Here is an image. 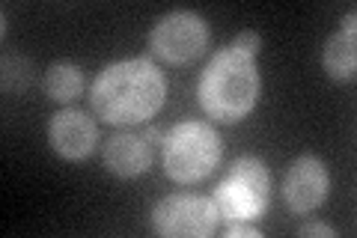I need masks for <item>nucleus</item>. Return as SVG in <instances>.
<instances>
[{"instance_id": "obj_1", "label": "nucleus", "mask_w": 357, "mask_h": 238, "mask_svg": "<svg viewBox=\"0 0 357 238\" xmlns=\"http://www.w3.org/2000/svg\"><path fill=\"white\" fill-rule=\"evenodd\" d=\"M167 81L161 69L146 57L110 63L89 87L93 110L110 126H137L161 110Z\"/></svg>"}, {"instance_id": "obj_2", "label": "nucleus", "mask_w": 357, "mask_h": 238, "mask_svg": "<svg viewBox=\"0 0 357 238\" xmlns=\"http://www.w3.org/2000/svg\"><path fill=\"white\" fill-rule=\"evenodd\" d=\"M203 110L218 122H238L253 110L259 98V69L253 57L238 51H218L208 60L197 87Z\"/></svg>"}, {"instance_id": "obj_3", "label": "nucleus", "mask_w": 357, "mask_h": 238, "mask_svg": "<svg viewBox=\"0 0 357 238\" xmlns=\"http://www.w3.org/2000/svg\"><path fill=\"white\" fill-rule=\"evenodd\" d=\"M164 170L173 182L191 185L206 179L220 161V137L208 122H178L164 137Z\"/></svg>"}, {"instance_id": "obj_4", "label": "nucleus", "mask_w": 357, "mask_h": 238, "mask_svg": "<svg viewBox=\"0 0 357 238\" xmlns=\"http://www.w3.org/2000/svg\"><path fill=\"white\" fill-rule=\"evenodd\" d=\"M271 200V173L253 155H241L232 161L229 173L215 188V206L227 223L262 218Z\"/></svg>"}, {"instance_id": "obj_5", "label": "nucleus", "mask_w": 357, "mask_h": 238, "mask_svg": "<svg viewBox=\"0 0 357 238\" xmlns=\"http://www.w3.org/2000/svg\"><path fill=\"white\" fill-rule=\"evenodd\" d=\"M215 200L197 194H170L152 211V230L164 238H203L218 226Z\"/></svg>"}, {"instance_id": "obj_6", "label": "nucleus", "mask_w": 357, "mask_h": 238, "mask_svg": "<svg viewBox=\"0 0 357 238\" xmlns=\"http://www.w3.org/2000/svg\"><path fill=\"white\" fill-rule=\"evenodd\" d=\"M206 42H208L206 21L197 13H188V9L167 13L164 18L155 21L149 33V48L155 51V57H161L164 63L173 66L197 60L206 51Z\"/></svg>"}, {"instance_id": "obj_7", "label": "nucleus", "mask_w": 357, "mask_h": 238, "mask_svg": "<svg viewBox=\"0 0 357 238\" xmlns=\"http://www.w3.org/2000/svg\"><path fill=\"white\" fill-rule=\"evenodd\" d=\"M328 185H331V179H328L325 161H319L316 155H301L286 170L283 200L295 214H307L325 202Z\"/></svg>"}, {"instance_id": "obj_8", "label": "nucleus", "mask_w": 357, "mask_h": 238, "mask_svg": "<svg viewBox=\"0 0 357 238\" xmlns=\"http://www.w3.org/2000/svg\"><path fill=\"white\" fill-rule=\"evenodd\" d=\"M48 140L51 149L57 152L66 161H81V158L93 155L96 143H98V126L93 117L77 107H66L51 117L48 126Z\"/></svg>"}, {"instance_id": "obj_9", "label": "nucleus", "mask_w": 357, "mask_h": 238, "mask_svg": "<svg viewBox=\"0 0 357 238\" xmlns=\"http://www.w3.org/2000/svg\"><path fill=\"white\" fill-rule=\"evenodd\" d=\"M105 167L119 179L143 176L152 167V143L143 134L119 131L105 146Z\"/></svg>"}, {"instance_id": "obj_10", "label": "nucleus", "mask_w": 357, "mask_h": 238, "mask_svg": "<svg viewBox=\"0 0 357 238\" xmlns=\"http://www.w3.org/2000/svg\"><path fill=\"white\" fill-rule=\"evenodd\" d=\"M354 13H349L342 18V27L333 33L325 45V54H321V63H325V72L333 81H351L354 69H357V27H354Z\"/></svg>"}, {"instance_id": "obj_11", "label": "nucleus", "mask_w": 357, "mask_h": 238, "mask_svg": "<svg viewBox=\"0 0 357 238\" xmlns=\"http://www.w3.org/2000/svg\"><path fill=\"white\" fill-rule=\"evenodd\" d=\"M45 93L54 101H75L84 89V72L75 63H54L45 72Z\"/></svg>"}, {"instance_id": "obj_12", "label": "nucleus", "mask_w": 357, "mask_h": 238, "mask_svg": "<svg viewBox=\"0 0 357 238\" xmlns=\"http://www.w3.org/2000/svg\"><path fill=\"white\" fill-rule=\"evenodd\" d=\"M33 84V66L24 57H3V87L6 93H24Z\"/></svg>"}, {"instance_id": "obj_13", "label": "nucleus", "mask_w": 357, "mask_h": 238, "mask_svg": "<svg viewBox=\"0 0 357 238\" xmlns=\"http://www.w3.org/2000/svg\"><path fill=\"white\" fill-rule=\"evenodd\" d=\"M229 48L238 51V54H244V57H256V54H259V48H262V36H259L256 30H241Z\"/></svg>"}, {"instance_id": "obj_14", "label": "nucleus", "mask_w": 357, "mask_h": 238, "mask_svg": "<svg viewBox=\"0 0 357 238\" xmlns=\"http://www.w3.org/2000/svg\"><path fill=\"white\" fill-rule=\"evenodd\" d=\"M227 235H229V238H262V232L256 230L250 221H236V223H229Z\"/></svg>"}, {"instance_id": "obj_15", "label": "nucleus", "mask_w": 357, "mask_h": 238, "mask_svg": "<svg viewBox=\"0 0 357 238\" xmlns=\"http://www.w3.org/2000/svg\"><path fill=\"white\" fill-rule=\"evenodd\" d=\"M298 235H301V238H312V235L333 238V235H337V230H333V226H328V223H304V226L298 230Z\"/></svg>"}, {"instance_id": "obj_16", "label": "nucleus", "mask_w": 357, "mask_h": 238, "mask_svg": "<svg viewBox=\"0 0 357 238\" xmlns=\"http://www.w3.org/2000/svg\"><path fill=\"white\" fill-rule=\"evenodd\" d=\"M143 137H146L152 146L155 143H164V137H167V131L161 128V126H146V131H143Z\"/></svg>"}]
</instances>
